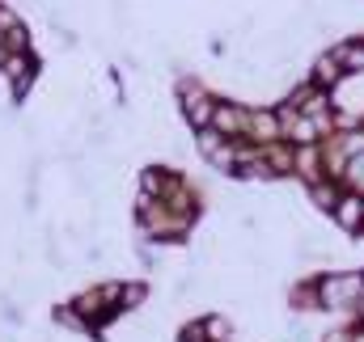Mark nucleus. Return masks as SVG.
I'll use <instances>...</instances> for the list:
<instances>
[{
  "label": "nucleus",
  "instance_id": "obj_1",
  "mask_svg": "<svg viewBox=\"0 0 364 342\" xmlns=\"http://www.w3.org/2000/svg\"><path fill=\"white\" fill-rule=\"evenodd\" d=\"M360 279H356V275H335V279H326V283H322V296H318V300H322V304H331V309H348V304H356V300H360Z\"/></svg>",
  "mask_w": 364,
  "mask_h": 342
},
{
  "label": "nucleus",
  "instance_id": "obj_2",
  "mask_svg": "<svg viewBox=\"0 0 364 342\" xmlns=\"http://www.w3.org/2000/svg\"><path fill=\"white\" fill-rule=\"evenodd\" d=\"M335 224L348 228V233L364 228V199L360 194H343V199L335 203Z\"/></svg>",
  "mask_w": 364,
  "mask_h": 342
},
{
  "label": "nucleus",
  "instance_id": "obj_3",
  "mask_svg": "<svg viewBox=\"0 0 364 342\" xmlns=\"http://www.w3.org/2000/svg\"><path fill=\"white\" fill-rule=\"evenodd\" d=\"M216 131H242L246 127V114L237 106H216V118H212Z\"/></svg>",
  "mask_w": 364,
  "mask_h": 342
},
{
  "label": "nucleus",
  "instance_id": "obj_4",
  "mask_svg": "<svg viewBox=\"0 0 364 342\" xmlns=\"http://www.w3.org/2000/svg\"><path fill=\"white\" fill-rule=\"evenodd\" d=\"M314 72H318V85H335V81H339V77H343V64H339V60H335V55H322V60H318V68H314Z\"/></svg>",
  "mask_w": 364,
  "mask_h": 342
},
{
  "label": "nucleus",
  "instance_id": "obj_5",
  "mask_svg": "<svg viewBox=\"0 0 364 342\" xmlns=\"http://www.w3.org/2000/svg\"><path fill=\"white\" fill-rule=\"evenodd\" d=\"M335 60L343 64V72L364 68V47H360V43H348V47H339V51H335Z\"/></svg>",
  "mask_w": 364,
  "mask_h": 342
},
{
  "label": "nucleus",
  "instance_id": "obj_6",
  "mask_svg": "<svg viewBox=\"0 0 364 342\" xmlns=\"http://www.w3.org/2000/svg\"><path fill=\"white\" fill-rule=\"evenodd\" d=\"M203 334L212 342H225L229 338V321H225V317H208V321H203Z\"/></svg>",
  "mask_w": 364,
  "mask_h": 342
},
{
  "label": "nucleus",
  "instance_id": "obj_7",
  "mask_svg": "<svg viewBox=\"0 0 364 342\" xmlns=\"http://www.w3.org/2000/svg\"><path fill=\"white\" fill-rule=\"evenodd\" d=\"M314 203H318V207H326V211H335V203H339V194H335L331 186H314Z\"/></svg>",
  "mask_w": 364,
  "mask_h": 342
},
{
  "label": "nucleus",
  "instance_id": "obj_8",
  "mask_svg": "<svg viewBox=\"0 0 364 342\" xmlns=\"http://www.w3.org/2000/svg\"><path fill=\"white\" fill-rule=\"evenodd\" d=\"M157 190H161V173H144V194H157Z\"/></svg>",
  "mask_w": 364,
  "mask_h": 342
},
{
  "label": "nucleus",
  "instance_id": "obj_9",
  "mask_svg": "<svg viewBox=\"0 0 364 342\" xmlns=\"http://www.w3.org/2000/svg\"><path fill=\"white\" fill-rule=\"evenodd\" d=\"M360 317H364V292H360Z\"/></svg>",
  "mask_w": 364,
  "mask_h": 342
},
{
  "label": "nucleus",
  "instance_id": "obj_10",
  "mask_svg": "<svg viewBox=\"0 0 364 342\" xmlns=\"http://www.w3.org/2000/svg\"><path fill=\"white\" fill-rule=\"evenodd\" d=\"M356 342H364V334H360V338H356Z\"/></svg>",
  "mask_w": 364,
  "mask_h": 342
}]
</instances>
